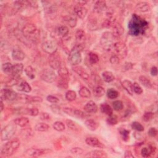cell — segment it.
<instances>
[{
	"label": "cell",
	"mask_w": 158,
	"mask_h": 158,
	"mask_svg": "<svg viewBox=\"0 0 158 158\" xmlns=\"http://www.w3.org/2000/svg\"><path fill=\"white\" fill-rule=\"evenodd\" d=\"M17 93L11 89H2L1 90V100L8 101H14L17 100Z\"/></svg>",
	"instance_id": "cell-9"
},
{
	"label": "cell",
	"mask_w": 158,
	"mask_h": 158,
	"mask_svg": "<svg viewBox=\"0 0 158 158\" xmlns=\"http://www.w3.org/2000/svg\"><path fill=\"white\" fill-rule=\"evenodd\" d=\"M122 85L129 95H133V84L130 81L125 80L122 82Z\"/></svg>",
	"instance_id": "cell-30"
},
{
	"label": "cell",
	"mask_w": 158,
	"mask_h": 158,
	"mask_svg": "<svg viewBox=\"0 0 158 158\" xmlns=\"http://www.w3.org/2000/svg\"><path fill=\"white\" fill-rule=\"evenodd\" d=\"M11 56L14 60L17 61H23L26 57L25 53L19 49L13 50L11 53Z\"/></svg>",
	"instance_id": "cell-23"
},
{
	"label": "cell",
	"mask_w": 158,
	"mask_h": 158,
	"mask_svg": "<svg viewBox=\"0 0 158 158\" xmlns=\"http://www.w3.org/2000/svg\"><path fill=\"white\" fill-rule=\"evenodd\" d=\"M56 34L59 37H64L69 33V28L67 27L66 26L62 25V26H59L56 29Z\"/></svg>",
	"instance_id": "cell-27"
},
{
	"label": "cell",
	"mask_w": 158,
	"mask_h": 158,
	"mask_svg": "<svg viewBox=\"0 0 158 158\" xmlns=\"http://www.w3.org/2000/svg\"><path fill=\"white\" fill-rule=\"evenodd\" d=\"M112 107L116 111H121L123 109V103L120 100H117L112 103Z\"/></svg>",
	"instance_id": "cell-45"
},
{
	"label": "cell",
	"mask_w": 158,
	"mask_h": 158,
	"mask_svg": "<svg viewBox=\"0 0 158 158\" xmlns=\"http://www.w3.org/2000/svg\"><path fill=\"white\" fill-rule=\"evenodd\" d=\"M25 73L26 75L31 80H33L35 78L36 71L35 69L31 65L27 66L25 69Z\"/></svg>",
	"instance_id": "cell-35"
},
{
	"label": "cell",
	"mask_w": 158,
	"mask_h": 158,
	"mask_svg": "<svg viewBox=\"0 0 158 158\" xmlns=\"http://www.w3.org/2000/svg\"><path fill=\"white\" fill-rule=\"evenodd\" d=\"M63 111L67 115H69L72 117L81 118V119L85 118L86 117V114L83 111L77 109L71 108V107H64L63 109Z\"/></svg>",
	"instance_id": "cell-13"
},
{
	"label": "cell",
	"mask_w": 158,
	"mask_h": 158,
	"mask_svg": "<svg viewBox=\"0 0 158 158\" xmlns=\"http://www.w3.org/2000/svg\"><path fill=\"white\" fill-rule=\"evenodd\" d=\"M148 134L151 137H155L157 134V130L155 127H151L148 130Z\"/></svg>",
	"instance_id": "cell-59"
},
{
	"label": "cell",
	"mask_w": 158,
	"mask_h": 158,
	"mask_svg": "<svg viewBox=\"0 0 158 158\" xmlns=\"http://www.w3.org/2000/svg\"><path fill=\"white\" fill-rule=\"evenodd\" d=\"M131 127L133 129L137 130L138 132H143L145 130V128L143 125H142L140 122H132Z\"/></svg>",
	"instance_id": "cell-47"
},
{
	"label": "cell",
	"mask_w": 158,
	"mask_h": 158,
	"mask_svg": "<svg viewBox=\"0 0 158 158\" xmlns=\"http://www.w3.org/2000/svg\"><path fill=\"white\" fill-rule=\"evenodd\" d=\"M24 36L34 43H38L40 40V32L33 24H27L22 30Z\"/></svg>",
	"instance_id": "cell-1"
},
{
	"label": "cell",
	"mask_w": 158,
	"mask_h": 158,
	"mask_svg": "<svg viewBox=\"0 0 158 158\" xmlns=\"http://www.w3.org/2000/svg\"><path fill=\"white\" fill-rule=\"evenodd\" d=\"M88 60H89V62L90 64L93 65L99 62L100 58H99V56H98V54L91 52L88 54Z\"/></svg>",
	"instance_id": "cell-42"
},
{
	"label": "cell",
	"mask_w": 158,
	"mask_h": 158,
	"mask_svg": "<svg viewBox=\"0 0 158 158\" xmlns=\"http://www.w3.org/2000/svg\"><path fill=\"white\" fill-rule=\"evenodd\" d=\"M13 65H12L10 62H5V63L3 64L2 66V69L3 72L7 74H11L12 70L13 68Z\"/></svg>",
	"instance_id": "cell-37"
},
{
	"label": "cell",
	"mask_w": 158,
	"mask_h": 158,
	"mask_svg": "<svg viewBox=\"0 0 158 158\" xmlns=\"http://www.w3.org/2000/svg\"><path fill=\"white\" fill-rule=\"evenodd\" d=\"M114 38L111 32H106L103 34V36L101 38V44L106 49L110 50V48L114 44L112 43Z\"/></svg>",
	"instance_id": "cell-8"
},
{
	"label": "cell",
	"mask_w": 158,
	"mask_h": 158,
	"mask_svg": "<svg viewBox=\"0 0 158 158\" xmlns=\"http://www.w3.org/2000/svg\"><path fill=\"white\" fill-rule=\"evenodd\" d=\"M65 99L69 101H73L77 98V94L73 90H69L65 93Z\"/></svg>",
	"instance_id": "cell-44"
},
{
	"label": "cell",
	"mask_w": 158,
	"mask_h": 158,
	"mask_svg": "<svg viewBox=\"0 0 158 158\" xmlns=\"http://www.w3.org/2000/svg\"><path fill=\"white\" fill-rule=\"evenodd\" d=\"M154 118V113L152 112H146L143 116V120L145 122H149Z\"/></svg>",
	"instance_id": "cell-51"
},
{
	"label": "cell",
	"mask_w": 158,
	"mask_h": 158,
	"mask_svg": "<svg viewBox=\"0 0 158 158\" xmlns=\"http://www.w3.org/2000/svg\"><path fill=\"white\" fill-rule=\"evenodd\" d=\"M28 114L31 116H37L39 114V111L36 107L29 108L28 109Z\"/></svg>",
	"instance_id": "cell-54"
},
{
	"label": "cell",
	"mask_w": 158,
	"mask_h": 158,
	"mask_svg": "<svg viewBox=\"0 0 158 158\" xmlns=\"http://www.w3.org/2000/svg\"><path fill=\"white\" fill-rule=\"evenodd\" d=\"M102 77L104 82L107 83H110L114 81L115 79L114 75L110 71H104L102 73Z\"/></svg>",
	"instance_id": "cell-32"
},
{
	"label": "cell",
	"mask_w": 158,
	"mask_h": 158,
	"mask_svg": "<svg viewBox=\"0 0 158 158\" xmlns=\"http://www.w3.org/2000/svg\"><path fill=\"white\" fill-rule=\"evenodd\" d=\"M100 110L102 113L105 114L106 115L109 116L113 114V109H112L109 104H102L100 106Z\"/></svg>",
	"instance_id": "cell-29"
},
{
	"label": "cell",
	"mask_w": 158,
	"mask_h": 158,
	"mask_svg": "<svg viewBox=\"0 0 158 158\" xmlns=\"http://www.w3.org/2000/svg\"><path fill=\"white\" fill-rule=\"evenodd\" d=\"M51 152V150L47 149H37V148H30L26 151V154L27 156L36 157L41 156L44 154H47Z\"/></svg>",
	"instance_id": "cell-10"
},
{
	"label": "cell",
	"mask_w": 158,
	"mask_h": 158,
	"mask_svg": "<svg viewBox=\"0 0 158 158\" xmlns=\"http://www.w3.org/2000/svg\"><path fill=\"white\" fill-rule=\"evenodd\" d=\"M63 21L67 25H68L71 28L75 27L77 23V17L75 16L72 15L65 16L63 19Z\"/></svg>",
	"instance_id": "cell-22"
},
{
	"label": "cell",
	"mask_w": 158,
	"mask_h": 158,
	"mask_svg": "<svg viewBox=\"0 0 158 158\" xmlns=\"http://www.w3.org/2000/svg\"><path fill=\"white\" fill-rule=\"evenodd\" d=\"M118 118L116 116L112 114L111 116H109L108 118L107 119V122L108 124L111 125H115L118 124Z\"/></svg>",
	"instance_id": "cell-49"
},
{
	"label": "cell",
	"mask_w": 158,
	"mask_h": 158,
	"mask_svg": "<svg viewBox=\"0 0 158 158\" xmlns=\"http://www.w3.org/2000/svg\"><path fill=\"white\" fill-rule=\"evenodd\" d=\"M51 110L53 112H54L56 114H61V107L56 104H53L50 106Z\"/></svg>",
	"instance_id": "cell-53"
},
{
	"label": "cell",
	"mask_w": 158,
	"mask_h": 158,
	"mask_svg": "<svg viewBox=\"0 0 158 158\" xmlns=\"http://www.w3.org/2000/svg\"><path fill=\"white\" fill-rule=\"evenodd\" d=\"M110 62L112 64H119L120 62V58L116 54L112 55L110 58Z\"/></svg>",
	"instance_id": "cell-57"
},
{
	"label": "cell",
	"mask_w": 158,
	"mask_h": 158,
	"mask_svg": "<svg viewBox=\"0 0 158 158\" xmlns=\"http://www.w3.org/2000/svg\"><path fill=\"white\" fill-rule=\"evenodd\" d=\"M80 46L75 47L69 53L68 56V60L69 63L72 65H77L82 62V57L81 54V50Z\"/></svg>",
	"instance_id": "cell-4"
},
{
	"label": "cell",
	"mask_w": 158,
	"mask_h": 158,
	"mask_svg": "<svg viewBox=\"0 0 158 158\" xmlns=\"http://www.w3.org/2000/svg\"><path fill=\"white\" fill-rule=\"evenodd\" d=\"M155 148L153 146H150L149 148L144 147L141 150V154L143 157H148L150 156V155L153 153V150Z\"/></svg>",
	"instance_id": "cell-40"
},
{
	"label": "cell",
	"mask_w": 158,
	"mask_h": 158,
	"mask_svg": "<svg viewBox=\"0 0 158 158\" xmlns=\"http://www.w3.org/2000/svg\"><path fill=\"white\" fill-rule=\"evenodd\" d=\"M93 94L95 97L100 98L105 94V90L101 86H97L93 88Z\"/></svg>",
	"instance_id": "cell-36"
},
{
	"label": "cell",
	"mask_w": 158,
	"mask_h": 158,
	"mask_svg": "<svg viewBox=\"0 0 158 158\" xmlns=\"http://www.w3.org/2000/svg\"><path fill=\"white\" fill-rule=\"evenodd\" d=\"M40 118L43 121H49L51 119V116L47 112H41L40 114Z\"/></svg>",
	"instance_id": "cell-58"
},
{
	"label": "cell",
	"mask_w": 158,
	"mask_h": 158,
	"mask_svg": "<svg viewBox=\"0 0 158 158\" xmlns=\"http://www.w3.org/2000/svg\"><path fill=\"white\" fill-rule=\"evenodd\" d=\"M113 48L118 56L122 58H125L127 53V47L124 43L121 41H118L113 44Z\"/></svg>",
	"instance_id": "cell-11"
},
{
	"label": "cell",
	"mask_w": 158,
	"mask_h": 158,
	"mask_svg": "<svg viewBox=\"0 0 158 158\" xmlns=\"http://www.w3.org/2000/svg\"><path fill=\"white\" fill-rule=\"evenodd\" d=\"M1 112H3V109H4V103H3V101L1 100Z\"/></svg>",
	"instance_id": "cell-64"
},
{
	"label": "cell",
	"mask_w": 158,
	"mask_h": 158,
	"mask_svg": "<svg viewBox=\"0 0 158 158\" xmlns=\"http://www.w3.org/2000/svg\"><path fill=\"white\" fill-rule=\"evenodd\" d=\"M48 62L50 67H51V69L54 70L58 69L62 64L61 61L60 56L57 52H56L53 54L50 55Z\"/></svg>",
	"instance_id": "cell-12"
},
{
	"label": "cell",
	"mask_w": 158,
	"mask_h": 158,
	"mask_svg": "<svg viewBox=\"0 0 158 158\" xmlns=\"http://www.w3.org/2000/svg\"><path fill=\"white\" fill-rule=\"evenodd\" d=\"M24 70V65L22 63H17L13 65L11 75L13 78L19 79Z\"/></svg>",
	"instance_id": "cell-14"
},
{
	"label": "cell",
	"mask_w": 158,
	"mask_h": 158,
	"mask_svg": "<svg viewBox=\"0 0 158 158\" xmlns=\"http://www.w3.org/2000/svg\"><path fill=\"white\" fill-rule=\"evenodd\" d=\"M65 123H66L67 126L68 127V128H69L71 130H72L73 131H75V132H77V131L79 130V126L77 125V124L74 121H73L72 120H70V119H67V120H66Z\"/></svg>",
	"instance_id": "cell-43"
},
{
	"label": "cell",
	"mask_w": 158,
	"mask_h": 158,
	"mask_svg": "<svg viewBox=\"0 0 158 158\" xmlns=\"http://www.w3.org/2000/svg\"><path fill=\"white\" fill-rule=\"evenodd\" d=\"M84 111L88 114H95L98 111V106L93 101H88L83 107Z\"/></svg>",
	"instance_id": "cell-16"
},
{
	"label": "cell",
	"mask_w": 158,
	"mask_h": 158,
	"mask_svg": "<svg viewBox=\"0 0 158 158\" xmlns=\"http://www.w3.org/2000/svg\"><path fill=\"white\" fill-rule=\"evenodd\" d=\"M34 128H35V130H36L37 132H48L50 130V127L47 124L38 123L35 126Z\"/></svg>",
	"instance_id": "cell-34"
},
{
	"label": "cell",
	"mask_w": 158,
	"mask_h": 158,
	"mask_svg": "<svg viewBox=\"0 0 158 158\" xmlns=\"http://www.w3.org/2000/svg\"><path fill=\"white\" fill-rule=\"evenodd\" d=\"M151 74L153 76H157V68L156 66H153L151 69Z\"/></svg>",
	"instance_id": "cell-62"
},
{
	"label": "cell",
	"mask_w": 158,
	"mask_h": 158,
	"mask_svg": "<svg viewBox=\"0 0 158 158\" xmlns=\"http://www.w3.org/2000/svg\"><path fill=\"white\" fill-rule=\"evenodd\" d=\"M121 135H122V139L124 141L127 142L129 140V131L125 129H122L120 131Z\"/></svg>",
	"instance_id": "cell-55"
},
{
	"label": "cell",
	"mask_w": 158,
	"mask_h": 158,
	"mask_svg": "<svg viewBox=\"0 0 158 158\" xmlns=\"http://www.w3.org/2000/svg\"><path fill=\"white\" fill-rule=\"evenodd\" d=\"M53 128L58 132H62L65 129V125L60 121H57L53 124Z\"/></svg>",
	"instance_id": "cell-46"
},
{
	"label": "cell",
	"mask_w": 158,
	"mask_h": 158,
	"mask_svg": "<svg viewBox=\"0 0 158 158\" xmlns=\"http://www.w3.org/2000/svg\"><path fill=\"white\" fill-rule=\"evenodd\" d=\"M16 125L9 124L5 126L1 132V139L2 141H8L11 140L15 135L16 132Z\"/></svg>",
	"instance_id": "cell-5"
},
{
	"label": "cell",
	"mask_w": 158,
	"mask_h": 158,
	"mask_svg": "<svg viewBox=\"0 0 158 158\" xmlns=\"http://www.w3.org/2000/svg\"><path fill=\"white\" fill-rule=\"evenodd\" d=\"M14 123L20 127H24L29 123V119L26 117L18 118L14 120Z\"/></svg>",
	"instance_id": "cell-28"
},
{
	"label": "cell",
	"mask_w": 158,
	"mask_h": 158,
	"mask_svg": "<svg viewBox=\"0 0 158 158\" xmlns=\"http://www.w3.org/2000/svg\"><path fill=\"white\" fill-rule=\"evenodd\" d=\"M72 69L75 72H76L83 80H89L90 76H89L88 74L82 67L75 65L74 67H72Z\"/></svg>",
	"instance_id": "cell-17"
},
{
	"label": "cell",
	"mask_w": 158,
	"mask_h": 158,
	"mask_svg": "<svg viewBox=\"0 0 158 158\" xmlns=\"http://www.w3.org/2000/svg\"><path fill=\"white\" fill-rule=\"evenodd\" d=\"M137 9L142 12H146L150 10V6L146 2H140L136 6Z\"/></svg>",
	"instance_id": "cell-31"
},
{
	"label": "cell",
	"mask_w": 158,
	"mask_h": 158,
	"mask_svg": "<svg viewBox=\"0 0 158 158\" xmlns=\"http://www.w3.org/2000/svg\"><path fill=\"white\" fill-rule=\"evenodd\" d=\"M70 152L75 155H82L84 153V151L83 149H82L80 148H78V147H75V148H73L70 150Z\"/></svg>",
	"instance_id": "cell-52"
},
{
	"label": "cell",
	"mask_w": 158,
	"mask_h": 158,
	"mask_svg": "<svg viewBox=\"0 0 158 158\" xmlns=\"http://www.w3.org/2000/svg\"><path fill=\"white\" fill-rule=\"evenodd\" d=\"M58 86L61 89H67L68 87V81L59 78L58 81Z\"/></svg>",
	"instance_id": "cell-50"
},
{
	"label": "cell",
	"mask_w": 158,
	"mask_h": 158,
	"mask_svg": "<svg viewBox=\"0 0 158 158\" xmlns=\"http://www.w3.org/2000/svg\"><path fill=\"white\" fill-rule=\"evenodd\" d=\"M85 125L88 129L91 131L96 130L99 126V124L96 121L92 119L86 120L85 122Z\"/></svg>",
	"instance_id": "cell-26"
},
{
	"label": "cell",
	"mask_w": 158,
	"mask_h": 158,
	"mask_svg": "<svg viewBox=\"0 0 158 158\" xmlns=\"http://www.w3.org/2000/svg\"><path fill=\"white\" fill-rule=\"evenodd\" d=\"M119 95V92L117 90L113 89V88H109L107 91V97L111 100H114L118 98Z\"/></svg>",
	"instance_id": "cell-39"
},
{
	"label": "cell",
	"mask_w": 158,
	"mask_h": 158,
	"mask_svg": "<svg viewBox=\"0 0 158 158\" xmlns=\"http://www.w3.org/2000/svg\"><path fill=\"white\" fill-rule=\"evenodd\" d=\"M41 79L47 83H53L54 82L56 78V74L53 69L46 68L44 69L40 74Z\"/></svg>",
	"instance_id": "cell-7"
},
{
	"label": "cell",
	"mask_w": 158,
	"mask_h": 158,
	"mask_svg": "<svg viewBox=\"0 0 158 158\" xmlns=\"http://www.w3.org/2000/svg\"><path fill=\"white\" fill-rule=\"evenodd\" d=\"M79 94L82 98H90L92 96V93L91 92H90V90L85 86H83L80 89L79 91Z\"/></svg>",
	"instance_id": "cell-33"
},
{
	"label": "cell",
	"mask_w": 158,
	"mask_h": 158,
	"mask_svg": "<svg viewBox=\"0 0 158 158\" xmlns=\"http://www.w3.org/2000/svg\"><path fill=\"white\" fill-rule=\"evenodd\" d=\"M85 157H107L106 153L103 150H93L88 153Z\"/></svg>",
	"instance_id": "cell-21"
},
{
	"label": "cell",
	"mask_w": 158,
	"mask_h": 158,
	"mask_svg": "<svg viewBox=\"0 0 158 158\" xmlns=\"http://www.w3.org/2000/svg\"><path fill=\"white\" fill-rule=\"evenodd\" d=\"M17 88L19 91L24 92L25 93H30L32 91L31 86L26 81H22L20 83L17 84Z\"/></svg>",
	"instance_id": "cell-25"
},
{
	"label": "cell",
	"mask_w": 158,
	"mask_h": 158,
	"mask_svg": "<svg viewBox=\"0 0 158 158\" xmlns=\"http://www.w3.org/2000/svg\"><path fill=\"white\" fill-rule=\"evenodd\" d=\"M124 33V29L120 24H115L113 26V30H112V34L114 38H120Z\"/></svg>",
	"instance_id": "cell-20"
},
{
	"label": "cell",
	"mask_w": 158,
	"mask_h": 158,
	"mask_svg": "<svg viewBox=\"0 0 158 158\" xmlns=\"http://www.w3.org/2000/svg\"><path fill=\"white\" fill-rule=\"evenodd\" d=\"M20 142L18 139H14L7 142L1 149V154L5 157L12 156L19 148Z\"/></svg>",
	"instance_id": "cell-2"
},
{
	"label": "cell",
	"mask_w": 158,
	"mask_h": 158,
	"mask_svg": "<svg viewBox=\"0 0 158 158\" xmlns=\"http://www.w3.org/2000/svg\"><path fill=\"white\" fill-rule=\"evenodd\" d=\"M74 11L76 16L80 19H84L88 12L87 9L83 5L79 4H77L74 6Z\"/></svg>",
	"instance_id": "cell-15"
},
{
	"label": "cell",
	"mask_w": 158,
	"mask_h": 158,
	"mask_svg": "<svg viewBox=\"0 0 158 158\" xmlns=\"http://www.w3.org/2000/svg\"><path fill=\"white\" fill-rule=\"evenodd\" d=\"M145 20H143V19H141L139 17L136 16V14H134L133 16V19H132V21L129 24V28L130 32H132V34L133 35H137L138 33L140 32L142 29L143 27H145L148 23L144 24L143 22H145Z\"/></svg>",
	"instance_id": "cell-3"
},
{
	"label": "cell",
	"mask_w": 158,
	"mask_h": 158,
	"mask_svg": "<svg viewBox=\"0 0 158 158\" xmlns=\"http://www.w3.org/2000/svg\"><path fill=\"white\" fill-rule=\"evenodd\" d=\"M112 26V22L111 20V18H107L106 19L102 24L103 27L104 28H109L111 26Z\"/></svg>",
	"instance_id": "cell-60"
},
{
	"label": "cell",
	"mask_w": 158,
	"mask_h": 158,
	"mask_svg": "<svg viewBox=\"0 0 158 158\" xmlns=\"http://www.w3.org/2000/svg\"><path fill=\"white\" fill-rule=\"evenodd\" d=\"M75 37L77 41L79 43L83 42L85 39V32L82 29H79L75 32Z\"/></svg>",
	"instance_id": "cell-41"
},
{
	"label": "cell",
	"mask_w": 158,
	"mask_h": 158,
	"mask_svg": "<svg viewBox=\"0 0 158 158\" xmlns=\"http://www.w3.org/2000/svg\"><path fill=\"white\" fill-rule=\"evenodd\" d=\"M139 81L146 88H151L153 87V85H152L151 81L145 76L141 75L139 77Z\"/></svg>",
	"instance_id": "cell-38"
},
{
	"label": "cell",
	"mask_w": 158,
	"mask_h": 158,
	"mask_svg": "<svg viewBox=\"0 0 158 158\" xmlns=\"http://www.w3.org/2000/svg\"><path fill=\"white\" fill-rule=\"evenodd\" d=\"M133 92L137 95H142L143 92V90L141 86L137 82H135L133 84Z\"/></svg>",
	"instance_id": "cell-48"
},
{
	"label": "cell",
	"mask_w": 158,
	"mask_h": 158,
	"mask_svg": "<svg viewBox=\"0 0 158 158\" xmlns=\"http://www.w3.org/2000/svg\"><path fill=\"white\" fill-rule=\"evenodd\" d=\"M41 48L43 51L51 55L57 52L58 44L53 40H47L42 43Z\"/></svg>",
	"instance_id": "cell-6"
},
{
	"label": "cell",
	"mask_w": 158,
	"mask_h": 158,
	"mask_svg": "<svg viewBox=\"0 0 158 158\" xmlns=\"http://www.w3.org/2000/svg\"><path fill=\"white\" fill-rule=\"evenodd\" d=\"M58 74H59V78L65 80L67 81H69V72L68 70H67V67L65 66V65L61 64L60 67L58 69Z\"/></svg>",
	"instance_id": "cell-19"
},
{
	"label": "cell",
	"mask_w": 158,
	"mask_h": 158,
	"mask_svg": "<svg viewBox=\"0 0 158 158\" xmlns=\"http://www.w3.org/2000/svg\"><path fill=\"white\" fill-rule=\"evenodd\" d=\"M85 142L88 145L92 147H97L100 148L104 147V146L101 143V142L95 137H87L85 140Z\"/></svg>",
	"instance_id": "cell-18"
},
{
	"label": "cell",
	"mask_w": 158,
	"mask_h": 158,
	"mask_svg": "<svg viewBox=\"0 0 158 158\" xmlns=\"http://www.w3.org/2000/svg\"><path fill=\"white\" fill-rule=\"evenodd\" d=\"M107 8L106 3L105 1H98L94 6V11L96 13L100 14L104 12Z\"/></svg>",
	"instance_id": "cell-24"
},
{
	"label": "cell",
	"mask_w": 158,
	"mask_h": 158,
	"mask_svg": "<svg viewBox=\"0 0 158 158\" xmlns=\"http://www.w3.org/2000/svg\"><path fill=\"white\" fill-rule=\"evenodd\" d=\"M42 98L39 97H30V103H41Z\"/></svg>",
	"instance_id": "cell-61"
},
{
	"label": "cell",
	"mask_w": 158,
	"mask_h": 158,
	"mask_svg": "<svg viewBox=\"0 0 158 158\" xmlns=\"http://www.w3.org/2000/svg\"><path fill=\"white\" fill-rule=\"evenodd\" d=\"M47 100L48 102L53 103V104H57L59 101V100L58 99V98H57L56 97L53 96V95H48L47 98Z\"/></svg>",
	"instance_id": "cell-56"
},
{
	"label": "cell",
	"mask_w": 158,
	"mask_h": 158,
	"mask_svg": "<svg viewBox=\"0 0 158 158\" xmlns=\"http://www.w3.org/2000/svg\"><path fill=\"white\" fill-rule=\"evenodd\" d=\"M124 157H125V158H133L134 156L133 155L132 153L130 151L128 150V151H125Z\"/></svg>",
	"instance_id": "cell-63"
}]
</instances>
